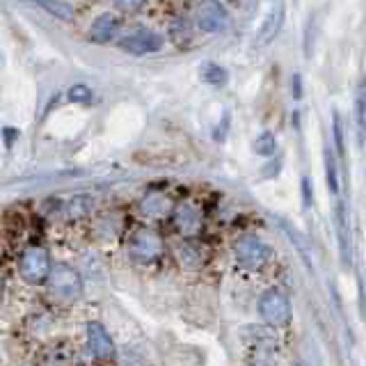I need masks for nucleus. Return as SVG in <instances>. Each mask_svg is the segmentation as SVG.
<instances>
[{
    "label": "nucleus",
    "mask_w": 366,
    "mask_h": 366,
    "mask_svg": "<svg viewBox=\"0 0 366 366\" xmlns=\"http://www.w3.org/2000/svg\"><path fill=\"white\" fill-rule=\"evenodd\" d=\"M259 314L270 328H284L291 323V302L279 288L265 291L259 300Z\"/></svg>",
    "instance_id": "f257e3e1"
},
{
    "label": "nucleus",
    "mask_w": 366,
    "mask_h": 366,
    "mask_svg": "<svg viewBox=\"0 0 366 366\" xmlns=\"http://www.w3.org/2000/svg\"><path fill=\"white\" fill-rule=\"evenodd\" d=\"M51 256L44 247H28L26 252L21 256V277L28 281L32 286H39L44 284L48 279V274H51Z\"/></svg>",
    "instance_id": "f03ea898"
},
{
    "label": "nucleus",
    "mask_w": 366,
    "mask_h": 366,
    "mask_svg": "<svg viewBox=\"0 0 366 366\" xmlns=\"http://www.w3.org/2000/svg\"><path fill=\"white\" fill-rule=\"evenodd\" d=\"M236 261L247 270H259L270 259V247L256 236H243L234 245Z\"/></svg>",
    "instance_id": "7ed1b4c3"
},
{
    "label": "nucleus",
    "mask_w": 366,
    "mask_h": 366,
    "mask_svg": "<svg viewBox=\"0 0 366 366\" xmlns=\"http://www.w3.org/2000/svg\"><path fill=\"white\" fill-rule=\"evenodd\" d=\"M48 284H51V291L57 298H64V300H73L82 293V279L76 268L66 263H57L55 268H51V274H48Z\"/></svg>",
    "instance_id": "20e7f679"
},
{
    "label": "nucleus",
    "mask_w": 366,
    "mask_h": 366,
    "mask_svg": "<svg viewBox=\"0 0 366 366\" xmlns=\"http://www.w3.org/2000/svg\"><path fill=\"white\" fill-rule=\"evenodd\" d=\"M129 252L136 261H156L158 256L163 254V238L156 234L154 229H138L136 234L131 238V245H129Z\"/></svg>",
    "instance_id": "39448f33"
},
{
    "label": "nucleus",
    "mask_w": 366,
    "mask_h": 366,
    "mask_svg": "<svg viewBox=\"0 0 366 366\" xmlns=\"http://www.w3.org/2000/svg\"><path fill=\"white\" fill-rule=\"evenodd\" d=\"M163 44H165L163 35H158V32H154V30H136L119 41V46L131 55L158 53L163 48Z\"/></svg>",
    "instance_id": "423d86ee"
},
{
    "label": "nucleus",
    "mask_w": 366,
    "mask_h": 366,
    "mask_svg": "<svg viewBox=\"0 0 366 366\" xmlns=\"http://www.w3.org/2000/svg\"><path fill=\"white\" fill-rule=\"evenodd\" d=\"M284 16H286V7H284V3L272 5L270 10L265 12V16H263V21H261L259 30H256V39H254V44H256V46H268V44H272V41L277 39L281 26H284Z\"/></svg>",
    "instance_id": "0eeeda50"
},
{
    "label": "nucleus",
    "mask_w": 366,
    "mask_h": 366,
    "mask_svg": "<svg viewBox=\"0 0 366 366\" xmlns=\"http://www.w3.org/2000/svg\"><path fill=\"white\" fill-rule=\"evenodd\" d=\"M195 23H197V28L204 32H220L227 28L229 12L224 10L220 3H204L197 7Z\"/></svg>",
    "instance_id": "6e6552de"
},
{
    "label": "nucleus",
    "mask_w": 366,
    "mask_h": 366,
    "mask_svg": "<svg viewBox=\"0 0 366 366\" xmlns=\"http://www.w3.org/2000/svg\"><path fill=\"white\" fill-rule=\"evenodd\" d=\"M87 346L96 360H112L115 357V344L101 323H87Z\"/></svg>",
    "instance_id": "1a4fd4ad"
},
{
    "label": "nucleus",
    "mask_w": 366,
    "mask_h": 366,
    "mask_svg": "<svg viewBox=\"0 0 366 366\" xmlns=\"http://www.w3.org/2000/svg\"><path fill=\"white\" fill-rule=\"evenodd\" d=\"M117 30H119V19L108 12V14H101L94 23H92L89 39L96 41V44H105V41H110L115 35H117Z\"/></svg>",
    "instance_id": "9d476101"
},
{
    "label": "nucleus",
    "mask_w": 366,
    "mask_h": 366,
    "mask_svg": "<svg viewBox=\"0 0 366 366\" xmlns=\"http://www.w3.org/2000/svg\"><path fill=\"white\" fill-rule=\"evenodd\" d=\"M174 222H177V227L183 236H195L199 234V229H202V218H199V213L190 204H181L179 209L174 211Z\"/></svg>",
    "instance_id": "9b49d317"
},
{
    "label": "nucleus",
    "mask_w": 366,
    "mask_h": 366,
    "mask_svg": "<svg viewBox=\"0 0 366 366\" xmlns=\"http://www.w3.org/2000/svg\"><path fill=\"white\" fill-rule=\"evenodd\" d=\"M170 209H172L170 199L161 193H152L142 199V211L149 218H163V215L170 213Z\"/></svg>",
    "instance_id": "f8f14e48"
},
{
    "label": "nucleus",
    "mask_w": 366,
    "mask_h": 366,
    "mask_svg": "<svg viewBox=\"0 0 366 366\" xmlns=\"http://www.w3.org/2000/svg\"><path fill=\"white\" fill-rule=\"evenodd\" d=\"M337 229H339L341 254H344V261L348 263V259H351V249H348V231H346V206H344V202H339V204H337Z\"/></svg>",
    "instance_id": "ddd939ff"
},
{
    "label": "nucleus",
    "mask_w": 366,
    "mask_h": 366,
    "mask_svg": "<svg viewBox=\"0 0 366 366\" xmlns=\"http://www.w3.org/2000/svg\"><path fill=\"white\" fill-rule=\"evenodd\" d=\"M202 80L209 82V85H222V82H227V71H224L220 64L206 62L202 66Z\"/></svg>",
    "instance_id": "4468645a"
},
{
    "label": "nucleus",
    "mask_w": 366,
    "mask_h": 366,
    "mask_svg": "<svg viewBox=\"0 0 366 366\" xmlns=\"http://www.w3.org/2000/svg\"><path fill=\"white\" fill-rule=\"evenodd\" d=\"M323 158H325V179H328V188L330 193H339V172H337V161L335 156H332L330 149H325V154H323Z\"/></svg>",
    "instance_id": "2eb2a0df"
},
{
    "label": "nucleus",
    "mask_w": 366,
    "mask_h": 366,
    "mask_svg": "<svg viewBox=\"0 0 366 366\" xmlns=\"http://www.w3.org/2000/svg\"><path fill=\"white\" fill-rule=\"evenodd\" d=\"M254 152L259 156H272L277 152V140H274L272 133H261V136L254 140Z\"/></svg>",
    "instance_id": "dca6fc26"
},
{
    "label": "nucleus",
    "mask_w": 366,
    "mask_h": 366,
    "mask_svg": "<svg viewBox=\"0 0 366 366\" xmlns=\"http://www.w3.org/2000/svg\"><path fill=\"white\" fill-rule=\"evenodd\" d=\"M41 7L51 12L53 16H57V19H62V21H71L73 19V7L66 5V3H51V0H44Z\"/></svg>",
    "instance_id": "f3484780"
},
{
    "label": "nucleus",
    "mask_w": 366,
    "mask_h": 366,
    "mask_svg": "<svg viewBox=\"0 0 366 366\" xmlns=\"http://www.w3.org/2000/svg\"><path fill=\"white\" fill-rule=\"evenodd\" d=\"M355 117H357V133H360V145L364 140V87H357L355 94Z\"/></svg>",
    "instance_id": "a211bd4d"
},
{
    "label": "nucleus",
    "mask_w": 366,
    "mask_h": 366,
    "mask_svg": "<svg viewBox=\"0 0 366 366\" xmlns=\"http://www.w3.org/2000/svg\"><path fill=\"white\" fill-rule=\"evenodd\" d=\"M92 89L87 87V85H73L71 89H69V101H73V103H87V101H92Z\"/></svg>",
    "instance_id": "6ab92c4d"
},
{
    "label": "nucleus",
    "mask_w": 366,
    "mask_h": 366,
    "mask_svg": "<svg viewBox=\"0 0 366 366\" xmlns=\"http://www.w3.org/2000/svg\"><path fill=\"white\" fill-rule=\"evenodd\" d=\"M181 263L186 265V268H197V265L202 263V256H199V252L195 247L186 245L181 249Z\"/></svg>",
    "instance_id": "aec40b11"
},
{
    "label": "nucleus",
    "mask_w": 366,
    "mask_h": 366,
    "mask_svg": "<svg viewBox=\"0 0 366 366\" xmlns=\"http://www.w3.org/2000/svg\"><path fill=\"white\" fill-rule=\"evenodd\" d=\"M332 119H335V126H332V131H335V145H337V152L344 154V129H341V115L335 112L332 115Z\"/></svg>",
    "instance_id": "412c9836"
},
{
    "label": "nucleus",
    "mask_w": 366,
    "mask_h": 366,
    "mask_svg": "<svg viewBox=\"0 0 366 366\" xmlns=\"http://www.w3.org/2000/svg\"><path fill=\"white\" fill-rule=\"evenodd\" d=\"M293 96L295 98L302 96V76H300V73H295V76H293Z\"/></svg>",
    "instance_id": "4be33fe9"
},
{
    "label": "nucleus",
    "mask_w": 366,
    "mask_h": 366,
    "mask_svg": "<svg viewBox=\"0 0 366 366\" xmlns=\"http://www.w3.org/2000/svg\"><path fill=\"white\" fill-rule=\"evenodd\" d=\"M142 7V3H117V10H124V12H136Z\"/></svg>",
    "instance_id": "5701e85b"
},
{
    "label": "nucleus",
    "mask_w": 366,
    "mask_h": 366,
    "mask_svg": "<svg viewBox=\"0 0 366 366\" xmlns=\"http://www.w3.org/2000/svg\"><path fill=\"white\" fill-rule=\"evenodd\" d=\"M302 190H305V206H312V193H309V181H302Z\"/></svg>",
    "instance_id": "b1692460"
},
{
    "label": "nucleus",
    "mask_w": 366,
    "mask_h": 366,
    "mask_svg": "<svg viewBox=\"0 0 366 366\" xmlns=\"http://www.w3.org/2000/svg\"><path fill=\"white\" fill-rule=\"evenodd\" d=\"M3 293H5V286H3V281H0V300H3Z\"/></svg>",
    "instance_id": "393cba45"
}]
</instances>
